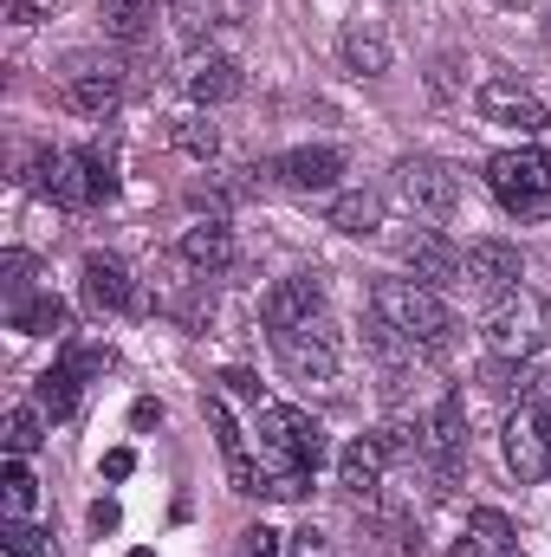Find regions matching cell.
I'll return each mask as SVG.
<instances>
[{
    "label": "cell",
    "instance_id": "obj_1",
    "mask_svg": "<svg viewBox=\"0 0 551 557\" xmlns=\"http://www.w3.org/2000/svg\"><path fill=\"white\" fill-rule=\"evenodd\" d=\"M370 311H377V324L396 331L409 350H448L454 318H448V305H441L434 285H421V278H377V285H370Z\"/></svg>",
    "mask_w": 551,
    "mask_h": 557
},
{
    "label": "cell",
    "instance_id": "obj_2",
    "mask_svg": "<svg viewBox=\"0 0 551 557\" xmlns=\"http://www.w3.org/2000/svg\"><path fill=\"white\" fill-rule=\"evenodd\" d=\"M546 344H551V298L526 292V285L506 292V298H493V311H487V350L493 357L532 363Z\"/></svg>",
    "mask_w": 551,
    "mask_h": 557
},
{
    "label": "cell",
    "instance_id": "obj_3",
    "mask_svg": "<svg viewBox=\"0 0 551 557\" xmlns=\"http://www.w3.org/2000/svg\"><path fill=\"white\" fill-rule=\"evenodd\" d=\"M33 169H39L33 182H39L59 208H91V201H111V195H118L111 162H105V156H91V149H46Z\"/></svg>",
    "mask_w": 551,
    "mask_h": 557
},
{
    "label": "cell",
    "instance_id": "obj_4",
    "mask_svg": "<svg viewBox=\"0 0 551 557\" xmlns=\"http://www.w3.org/2000/svg\"><path fill=\"white\" fill-rule=\"evenodd\" d=\"M260 454L279 460V473H311V467L325 460V428L305 416V409L267 403V409H260Z\"/></svg>",
    "mask_w": 551,
    "mask_h": 557
},
{
    "label": "cell",
    "instance_id": "obj_5",
    "mask_svg": "<svg viewBox=\"0 0 551 557\" xmlns=\"http://www.w3.org/2000/svg\"><path fill=\"white\" fill-rule=\"evenodd\" d=\"M487 188L506 214H539L551 195V149H506L487 162Z\"/></svg>",
    "mask_w": 551,
    "mask_h": 557
},
{
    "label": "cell",
    "instance_id": "obj_6",
    "mask_svg": "<svg viewBox=\"0 0 551 557\" xmlns=\"http://www.w3.org/2000/svg\"><path fill=\"white\" fill-rule=\"evenodd\" d=\"M396 188H403L409 208L434 214V221H448V214L461 208V175H454L441 156H403V162H396Z\"/></svg>",
    "mask_w": 551,
    "mask_h": 557
},
{
    "label": "cell",
    "instance_id": "obj_7",
    "mask_svg": "<svg viewBox=\"0 0 551 557\" xmlns=\"http://www.w3.org/2000/svg\"><path fill=\"white\" fill-rule=\"evenodd\" d=\"M474 104H480V117H487V124L519 131V137H539V131L551 124V111L532 98V91H526V85H519V78H487Z\"/></svg>",
    "mask_w": 551,
    "mask_h": 557
},
{
    "label": "cell",
    "instance_id": "obj_8",
    "mask_svg": "<svg viewBox=\"0 0 551 557\" xmlns=\"http://www.w3.org/2000/svg\"><path fill=\"white\" fill-rule=\"evenodd\" d=\"M279 344V363L292 383H331L338 376V331H273Z\"/></svg>",
    "mask_w": 551,
    "mask_h": 557
},
{
    "label": "cell",
    "instance_id": "obj_9",
    "mask_svg": "<svg viewBox=\"0 0 551 557\" xmlns=\"http://www.w3.org/2000/svg\"><path fill=\"white\" fill-rule=\"evenodd\" d=\"M260 311H267V331H305V324L325 311V278L318 273H285L273 292H267Z\"/></svg>",
    "mask_w": 551,
    "mask_h": 557
},
{
    "label": "cell",
    "instance_id": "obj_10",
    "mask_svg": "<svg viewBox=\"0 0 551 557\" xmlns=\"http://www.w3.org/2000/svg\"><path fill=\"white\" fill-rule=\"evenodd\" d=\"M519 278H526V260H519L513 240H474L467 247V285L474 292L506 298V292H519Z\"/></svg>",
    "mask_w": 551,
    "mask_h": 557
},
{
    "label": "cell",
    "instance_id": "obj_11",
    "mask_svg": "<svg viewBox=\"0 0 551 557\" xmlns=\"http://www.w3.org/2000/svg\"><path fill=\"white\" fill-rule=\"evenodd\" d=\"M403 260H409V273L421 278V285H434V292L467 273V253H461L448 234H434V227H415L409 240H403Z\"/></svg>",
    "mask_w": 551,
    "mask_h": 557
},
{
    "label": "cell",
    "instance_id": "obj_12",
    "mask_svg": "<svg viewBox=\"0 0 551 557\" xmlns=\"http://www.w3.org/2000/svg\"><path fill=\"white\" fill-rule=\"evenodd\" d=\"M383 467H390V441L383 434H364V441H351L338 454V486L351 499H377L383 493Z\"/></svg>",
    "mask_w": 551,
    "mask_h": 557
},
{
    "label": "cell",
    "instance_id": "obj_13",
    "mask_svg": "<svg viewBox=\"0 0 551 557\" xmlns=\"http://www.w3.org/2000/svg\"><path fill=\"white\" fill-rule=\"evenodd\" d=\"M273 175L285 182V188H298V195H318V188H338L344 156H338V149H325V143H305V149H285V156H279Z\"/></svg>",
    "mask_w": 551,
    "mask_h": 557
},
{
    "label": "cell",
    "instance_id": "obj_14",
    "mask_svg": "<svg viewBox=\"0 0 551 557\" xmlns=\"http://www.w3.org/2000/svg\"><path fill=\"white\" fill-rule=\"evenodd\" d=\"M182 85H188V98H195V104H234V98L247 91L241 65H234V59H221V52H195V59L182 65Z\"/></svg>",
    "mask_w": 551,
    "mask_h": 557
},
{
    "label": "cell",
    "instance_id": "obj_15",
    "mask_svg": "<svg viewBox=\"0 0 551 557\" xmlns=\"http://www.w3.org/2000/svg\"><path fill=\"white\" fill-rule=\"evenodd\" d=\"M118 98H124V72L118 65H72L65 72V104L78 117H105V111H118Z\"/></svg>",
    "mask_w": 551,
    "mask_h": 557
},
{
    "label": "cell",
    "instance_id": "obj_16",
    "mask_svg": "<svg viewBox=\"0 0 551 557\" xmlns=\"http://www.w3.org/2000/svg\"><path fill=\"white\" fill-rule=\"evenodd\" d=\"M175 253H182V267H195V273H221V267L234 260V227H228V214H201V221H188Z\"/></svg>",
    "mask_w": 551,
    "mask_h": 557
},
{
    "label": "cell",
    "instance_id": "obj_17",
    "mask_svg": "<svg viewBox=\"0 0 551 557\" xmlns=\"http://www.w3.org/2000/svg\"><path fill=\"white\" fill-rule=\"evenodd\" d=\"M85 298L98 311H131L137 305V278H131L124 260H111V253H85Z\"/></svg>",
    "mask_w": 551,
    "mask_h": 557
},
{
    "label": "cell",
    "instance_id": "obj_18",
    "mask_svg": "<svg viewBox=\"0 0 551 557\" xmlns=\"http://www.w3.org/2000/svg\"><path fill=\"white\" fill-rule=\"evenodd\" d=\"M500 447H506V467H513L526 486H539V480L551 473V447H546V434L532 428V416L506 421V441H500Z\"/></svg>",
    "mask_w": 551,
    "mask_h": 557
},
{
    "label": "cell",
    "instance_id": "obj_19",
    "mask_svg": "<svg viewBox=\"0 0 551 557\" xmlns=\"http://www.w3.org/2000/svg\"><path fill=\"white\" fill-rule=\"evenodd\" d=\"M513 519L500 512V506H474L467 512V532H461V545H454V557H506L513 552Z\"/></svg>",
    "mask_w": 551,
    "mask_h": 557
},
{
    "label": "cell",
    "instance_id": "obj_20",
    "mask_svg": "<svg viewBox=\"0 0 551 557\" xmlns=\"http://www.w3.org/2000/svg\"><path fill=\"white\" fill-rule=\"evenodd\" d=\"M344 65H351L357 78H383V72H390V33H383L377 20H351V26H344Z\"/></svg>",
    "mask_w": 551,
    "mask_h": 557
},
{
    "label": "cell",
    "instance_id": "obj_21",
    "mask_svg": "<svg viewBox=\"0 0 551 557\" xmlns=\"http://www.w3.org/2000/svg\"><path fill=\"white\" fill-rule=\"evenodd\" d=\"M338 234H377L383 227V201L370 188H351V195H331V214H325Z\"/></svg>",
    "mask_w": 551,
    "mask_h": 557
},
{
    "label": "cell",
    "instance_id": "obj_22",
    "mask_svg": "<svg viewBox=\"0 0 551 557\" xmlns=\"http://www.w3.org/2000/svg\"><path fill=\"white\" fill-rule=\"evenodd\" d=\"M33 403H39V416L46 421H65L72 409H78V376H72L65 363H52V370L33 383Z\"/></svg>",
    "mask_w": 551,
    "mask_h": 557
},
{
    "label": "cell",
    "instance_id": "obj_23",
    "mask_svg": "<svg viewBox=\"0 0 551 557\" xmlns=\"http://www.w3.org/2000/svg\"><path fill=\"white\" fill-rule=\"evenodd\" d=\"M13 318V331H26V337H65L72 331V311L59 305V298H33V305H20V311H7Z\"/></svg>",
    "mask_w": 551,
    "mask_h": 557
},
{
    "label": "cell",
    "instance_id": "obj_24",
    "mask_svg": "<svg viewBox=\"0 0 551 557\" xmlns=\"http://www.w3.org/2000/svg\"><path fill=\"white\" fill-rule=\"evenodd\" d=\"M169 20L182 39H201L215 26H228V0H169Z\"/></svg>",
    "mask_w": 551,
    "mask_h": 557
},
{
    "label": "cell",
    "instance_id": "obj_25",
    "mask_svg": "<svg viewBox=\"0 0 551 557\" xmlns=\"http://www.w3.org/2000/svg\"><path fill=\"white\" fill-rule=\"evenodd\" d=\"M480 383L513 403V396H532V389H539V370H532V363H513V357H493V363L480 370Z\"/></svg>",
    "mask_w": 551,
    "mask_h": 557
},
{
    "label": "cell",
    "instance_id": "obj_26",
    "mask_svg": "<svg viewBox=\"0 0 551 557\" xmlns=\"http://www.w3.org/2000/svg\"><path fill=\"white\" fill-rule=\"evenodd\" d=\"M33 253L26 247H7L0 253V285H7V311H20V305H33Z\"/></svg>",
    "mask_w": 551,
    "mask_h": 557
},
{
    "label": "cell",
    "instance_id": "obj_27",
    "mask_svg": "<svg viewBox=\"0 0 551 557\" xmlns=\"http://www.w3.org/2000/svg\"><path fill=\"white\" fill-rule=\"evenodd\" d=\"M39 441H46V416H39V403H13V416H7V454H39Z\"/></svg>",
    "mask_w": 551,
    "mask_h": 557
},
{
    "label": "cell",
    "instance_id": "obj_28",
    "mask_svg": "<svg viewBox=\"0 0 551 557\" xmlns=\"http://www.w3.org/2000/svg\"><path fill=\"white\" fill-rule=\"evenodd\" d=\"M98 13H105V33L124 46H137L143 26H149V0H98Z\"/></svg>",
    "mask_w": 551,
    "mask_h": 557
},
{
    "label": "cell",
    "instance_id": "obj_29",
    "mask_svg": "<svg viewBox=\"0 0 551 557\" xmlns=\"http://www.w3.org/2000/svg\"><path fill=\"white\" fill-rule=\"evenodd\" d=\"M0 545H7V557H59L52 532L33 525V519H7V525H0Z\"/></svg>",
    "mask_w": 551,
    "mask_h": 557
},
{
    "label": "cell",
    "instance_id": "obj_30",
    "mask_svg": "<svg viewBox=\"0 0 551 557\" xmlns=\"http://www.w3.org/2000/svg\"><path fill=\"white\" fill-rule=\"evenodd\" d=\"M0 486H7V519H26V512H33V499H39V480L26 473V460H20V454H7Z\"/></svg>",
    "mask_w": 551,
    "mask_h": 557
},
{
    "label": "cell",
    "instance_id": "obj_31",
    "mask_svg": "<svg viewBox=\"0 0 551 557\" xmlns=\"http://www.w3.org/2000/svg\"><path fill=\"white\" fill-rule=\"evenodd\" d=\"M201 416H208V428H215V441H221L228 467H241V460H247V447H241V428H234V416H228V403H221V396H208V403H201Z\"/></svg>",
    "mask_w": 551,
    "mask_h": 557
},
{
    "label": "cell",
    "instance_id": "obj_32",
    "mask_svg": "<svg viewBox=\"0 0 551 557\" xmlns=\"http://www.w3.org/2000/svg\"><path fill=\"white\" fill-rule=\"evenodd\" d=\"M175 149L195 156V162H208V156L221 149V131H215L208 117H182V124H175Z\"/></svg>",
    "mask_w": 551,
    "mask_h": 557
},
{
    "label": "cell",
    "instance_id": "obj_33",
    "mask_svg": "<svg viewBox=\"0 0 551 557\" xmlns=\"http://www.w3.org/2000/svg\"><path fill=\"white\" fill-rule=\"evenodd\" d=\"M59 363H65V370L85 383V376H98V370L111 363V350H98V344H65V357H59Z\"/></svg>",
    "mask_w": 551,
    "mask_h": 557
},
{
    "label": "cell",
    "instance_id": "obj_34",
    "mask_svg": "<svg viewBox=\"0 0 551 557\" xmlns=\"http://www.w3.org/2000/svg\"><path fill=\"white\" fill-rule=\"evenodd\" d=\"M285 557H331V539H325L318 525H305V532L285 539Z\"/></svg>",
    "mask_w": 551,
    "mask_h": 557
},
{
    "label": "cell",
    "instance_id": "obj_35",
    "mask_svg": "<svg viewBox=\"0 0 551 557\" xmlns=\"http://www.w3.org/2000/svg\"><path fill=\"white\" fill-rule=\"evenodd\" d=\"M241 557H279V532L273 525H247L241 532Z\"/></svg>",
    "mask_w": 551,
    "mask_h": 557
},
{
    "label": "cell",
    "instance_id": "obj_36",
    "mask_svg": "<svg viewBox=\"0 0 551 557\" xmlns=\"http://www.w3.org/2000/svg\"><path fill=\"white\" fill-rule=\"evenodd\" d=\"M221 389H228V396H241V403H260V376H254V370H228V376H221Z\"/></svg>",
    "mask_w": 551,
    "mask_h": 557
},
{
    "label": "cell",
    "instance_id": "obj_37",
    "mask_svg": "<svg viewBox=\"0 0 551 557\" xmlns=\"http://www.w3.org/2000/svg\"><path fill=\"white\" fill-rule=\"evenodd\" d=\"M131 467H137L131 447H111V454H105V480H131Z\"/></svg>",
    "mask_w": 551,
    "mask_h": 557
},
{
    "label": "cell",
    "instance_id": "obj_38",
    "mask_svg": "<svg viewBox=\"0 0 551 557\" xmlns=\"http://www.w3.org/2000/svg\"><path fill=\"white\" fill-rule=\"evenodd\" d=\"M0 13H7L13 26H33V20H39V7H33V0H0Z\"/></svg>",
    "mask_w": 551,
    "mask_h": 557
},
{
    "label": "cell",
    "instance_id": "obj_39",
    "mask_svg": "<svg viewBox=\"0 0 551 557\" xmlns=\"http://www.w3.org/2000/svg\"><path fill=\"white\" fill-rule=\"evenodd\" d=\"M526 416H532V428L546 434V447H551V396H532V409H526Z\"/></svg>",
    "mask_w": 551,
    "mask_h": 557
},
{
    "label": "cell",
    "instance_id": "obj_40",
    "mask_svg": "<svg viewBox=\"0 0 551 557\" xmlns=\"http://www.w3.org/2000/svg\"><path fill=\"white\" fill-rule=\"evenodd\" d=\"M156 421H162V409H156V403H137V409H131V428H156Z\"/></svg>",
    "mask_w": 551,
    "mask_h": 557
},
{
    "label": "cell",
    "instance_id": "obj_41",
    "mask_svg": "<svg viewBox=\"0 0 551 557\" xmlns=\"http://www.w3.org/2000/svg\"><path fill=\"white\" fill-rule=\"evenodd\" d=\"M131 557H149V552H131Z\"/></svg>",
    "mask_w": 551,
    "mask_h": 557
},
{
    "label": "cell",
    "instance_id": "obj_42",
    "mask_svg": "<svg viewBox=\"0 0 551 557\" xmlns=\"http://www.w3.org/2000/svg\"><path fill=\"white\" fill-rule=\"evenodd\" d=\"M506 557H519V552H506Z\"/></svg>",
    "mask_w": 551,
    "mask_h": 557
}]
</instances>
